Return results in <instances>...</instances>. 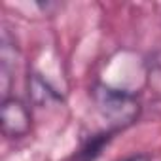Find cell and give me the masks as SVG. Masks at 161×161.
<instances>
[{"label":"cell","mask_w":161,"mask_h":161,"mask_svg":"<svg viewBox=\"0 0 161 161\" xmlns=\"http://www.w3.org/2000/svg\"><path fill=\"white\" fill-rule=\"evenodd\" d=\"M91 97L97 112L106 123V131L118 133L131 127L140 116V103L135 93L106 84H95Z\"/></svg>","instance_id":"1"},{"label":"cell","mask_w":161,"mask_h":161,"mask_svg":"<svg viewBox=\"0 0 161 161\" xmlns=\"http://www.w3.org/2000/svg\"><path fill=\"white\" fill-rule=\"evenodd\" d=\"M32 116L29 106L17 97L2 99L0 106V131L6 138H23L31 133Z\"/></svg>","instance_id":"2"},{"label":"cell","mask_w":161,"mask_h":161,"mask_svg":"<svg viewBox=\"0 0 161 161\" xmlns=\"http://www.w3.org/2000/svg\"><path fill=\"white\" fill-rule=\"evenodd\" d=\"M112 135L114 133H110V131H101V133L89 135L82 142V146L72 153V157L68 161H97V157L103 153V150L112 140Z\"/></svg>","instance_id":"3"},{"label":"cell","mask_w":161,"mask_h":161,"mask_svg":"<svg viewBox=\"0 0 161 161\" xmlns=\"http://www.w3.org/2000/svg\"><path fill=\"white\" fill-rule=\"evenodd\" d=\"M29 95L40 106L49 104L53 101H61V95L53 87H49V84L46 82V80L40 78V74H32L29 78Z\"/></svg>","instance_id":"4"},{"label":"cell","mask_w":161,"mask_h":161,"mask_svg":"<svg viewBox=\"0 0 161 161\" xmlns=\"http://www.w3.org/2000/svg\"><path fill=\"white\" fill-rule=\"evenodd\" d=\"M121 161H152V159H150L148 153H133V155H129V157H125Z\"/></svg>","instance_id":"5"}]
</instances>
